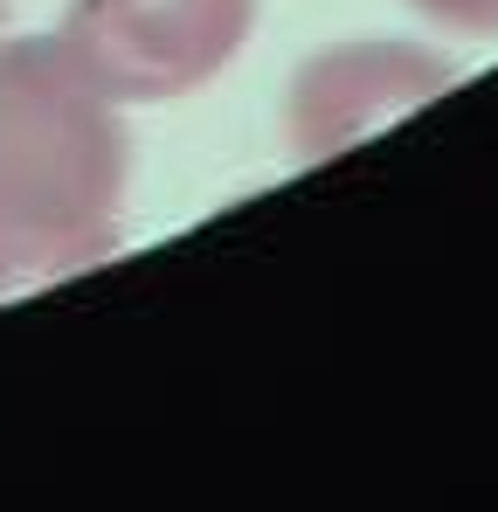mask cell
<instances>
[{
	"label": "cell",
	"mask_w": 498,
	"mask_h": 512,
	"mask_svg": "<svg viewBox=\"0 0 498 512\" xmlns=\"http://www.w3.org/2000/svg\"><path fill=\"white\" fill-rule=\"evenodd\" d=\"M256 0H77L70 56L118 97H166L201 84L243 42Z\"/></svg>",
	"instance_id": "7a4b0ae2"
},
{
	"label": "cell",
	"mask_w": 498,
	"mask_h": 512,
	"mask_svg": "<svg viewBox=\"0 0 498 512\" xmlns=\"http://www.w3.org/2000/svg\"><path fill=\"white\" fill-rule=\"evenodd\" d=\"M443 21H464V28H498V0H415Z\"/></svg>",
	"instance_id": "3957f363"
},
{
	"label": "cell",
	"mask_w": 498,
	"mask_h": 512,
	"mask_svg": "<svg viewBox=\"0 0 498 512\" xmlns=\"http://www.w3.org/2000/svg\"><path fill=\"white\" fill-rule=\"evenodd\" d=\"M118 194V132L104 90L70 49L0 56V250L90 243Z\"/></svg>",
	"instance_id": "6da1fadb"
}]
</instances>
